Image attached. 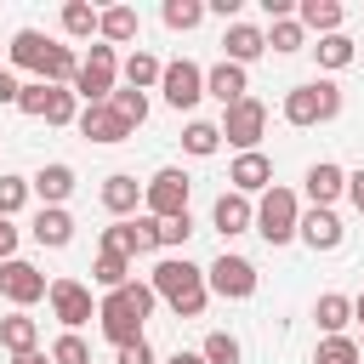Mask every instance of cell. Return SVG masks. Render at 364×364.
<instances>
[{"instance_id": "1", "label": "cell", "mask_w": 364, "mask_h": 364, "mask_svg": "<svg viewBox=\"0 0 364 364\" xmlns=\"http://www.w3.org/2000/svg\"><path fill=\"white\" fill-rule=\"evenodd\" d=\"M154 301H159V296H154V284H136V279H131L125 290H108V296L97 301V330L114 341V353H119V347H131V341H148V336H142V324H148Z\"/></svg>"}, {"instance_id": "2", "label": "cell", "mask_w": 364, "mask_h": 364, "mask_svg": "<svg viewBox=\"0 0 364 364\" xmlns=\"http://www.w3.org/2000/svg\"><path fill=\"white\" fill-rule=\"evenodd\" d=\"M154 296L176 313V318H199L205 313V301H210V284H205V267H193L188 256H165L159 267H154Z\"/></svg>"}, {"instance_id": "3", "label": "cell", "mask_w": 364, "mask_h": 364, "mask_svg": "<svg viewBox=\"0 0 364 364\" xmlns=\"http://www.w3.org/2000/svg\"><path fill=\"white\" fill-rule=\"evenodd\" d=\"M336 114H341V85L336 80H307V85L284 91V119L290 125H324Z\"/></svg>"}, {"instance_id": "4", "label": "cell", "mask_w": 364, "mask_h": 364, "mask_svg": "<svg viewBox=\"0 0 364 364\" xmlns=\"http://www.w3.org/2000/svg\"><path fill=\"white\" fill-rule=\"evenodd\" d=\"M296 228H301V205H296V193L290 188H267L262 199H256V233L267 239V245H290L296 239Z\"/></svg>"}, {"instance_id": "5", "label": "cell", "mask_w": 364, "mask_h": 364, "mask_svg": "<svg viewBox=\"0 0 364 364\" xmlns=\"http://www.w3.org/2000/svg\"><path fill=\"white\" fill-rule=\"evenodd\" d=\"M188 193H193V182H188V171H176V165H165V171H154V176L142 182V205H148L154 222L188 216Z\"/></svg>"}, {"instance_id": "6", "label": "cell", "mask_w": 364, "mask_h": 364, "mask_svg": "<svg viewBox=\"0 0 364 364\" xmlns=\"http://www.w3.org/2000/svg\"><path fill=\"white\" fill-rule=\"evenodd\" d=\"M119 57H114V46H91V57H80V74H74V97L91 108V102H108L119 85Z\"/></svg>"}, {"instance_id": "7", "label": "cell", "mask_w": 364, "mask_h": 364, "mask_svg": "<svg viewBox=\"0 0 364 364\" xmlns=\"http://www.w3.org/2000/svg\"><path fill=\"white\" fill-rule=\"evenodd\" d=\"M46 290H51V279L34 267V262H23V256H11V262H0V296L23 313V307H34V301H46Z\"/></svg>"}, {"instance_id": "8", "label": "cell", "mask_w": 364, "mask_h": 364, "mask_svg": "<svg viewBox=\"0 0 364 364\" xmlns=\"http://www.w3.org/2000/svg\"><path fill=\"white\" fill-rule=\"evenodd\" d=\"M262 131H267V108H262L256 97H245V102L222 108V142H233L239 154H256Z\"/></svg>"}, {"instance_id": "9", "label": "cell", "mask_w": 364, "mask_h": 364, "mask_svg": "<svg viewBox=\"0 0 364 364\" xmlns=\"http://www.w3.org/2000/svg\"><path fill=\"white\" fill-rule=\"evenodd\" d=\"M205 284L216 290V296H228V301H245V296H256V267L245 262V256H216L210 267H205Z\"/></svg>"}, {"instance_id": "10", "label": "cell", "mask_w": 364, "mask_h": 364, "mask_svg": "<svg viewBox=\"0 0 364 364\" xmlns=\"http://www.w3.org/2000/svg\"><path fill=\"white\" fill-rule=\"evenodd\" d=\"M46 301H51L57 324H68V330H80V324H91V318H97V301H91V290H85L80 279H51Z\"/></svg>"}, {"instance_id": "11", "label": "cell", "mask_w": 364, "mask_h": 364, "mask_svg": "<svg viewBox=\"0 0 364 364\" xmlns=\"http://www.w3.org/2000/svg\"><path fill=\"white\" fill-rule=\"evenodd\" d=\"M159 91H165V102L171 108H193L199 97H205V68L199 63H165V74H159Z\"/></svg>"}, {"instance_id": "12", "label": "cell", "mask_w": 364, "mask_h": 364, "mask_svg": "<svg viewBox=\"0 0 364 364\" xmlns=\"http://www.w3.org/2000/svg\"><path fill=\"white\" fill-rule=\"evenodd\" d=\"M80 136L85 142H125L131 125L114 114V102H91V108H80Z\"/></svg>"}, {"instance_id": "13", "label": "cell", "mask_w": 364, "mask_h": 364, "mask_svg": "<svg viewBox=\"0 0 364 364\" xmlns=\"http://www.w3.org/2000/svg\"><path fill=\"white\" fill-rule=\"evenodd\" d=\"M313 250H341V239H347V228H341V216L336 210H324V205H313V210H301V228H296Z\"/></svg>"}, {"instance_id": "14", "label": "cell", "mask_w": 364, "mask_h": 364, "mask_svg": "<svg viewBox=\"0 0 364 364\" xmlns=\"http://www.w3.org/2000/svg\"><path fill=\"white\" fill-rule=\"evenodd\" d=\"M205 97H216L222 108H233V102H245V97H250V80H245V68L222 57V63H216V68L205 74Z\"/></svg>"}, {"instance_id": "15", "label": "cell", "mask_w": 364, "mask_h": 364, "mask_svg": "<svg viewBox=\"0 0 364 364\" xmlns=\"http://www.w3.org/2000/svg\"><path fill=\"white\" fill-rule=\"evenodd\" d=\"M228 182H233V193H267L273 188V159L267 154H239L233 159V171H228Z\"/></svg>"}, {"instance_id": "16", "label": "cell", "mask_w": 364, "mask_h": 364, "mask_svg": "<svg viewBox=\"0 0 364 364\" xmlns=\"http://www.w3.org/2000/svg\"><path fill=\"white\" fill-rule=\"evenodd\" d=\"M28 233H34V245L63 250V245L74 239V216H68L63 205H40V210H34V222H28Z\"/></svg>"}, {"instance_id": "17", "label": "cell", "mask_w": 364, "mask_h": 364, "mask_svg": "<svg viewBox=\"0 0 364 364\" xmlns=\"http://www.w3.org/2000/svg\"><path fill=\"white\" fill-rule=\"evenodd\" d=\"M210 222H216V233H222V239H233V233H245V228H256V205H250L245 193H233V188H228V193L216 199V210H210Z\"/></svg>"}, {"instance_id": "18", "label": "cell", "mask_w": 364, "mask_h": 364, "mask_svg": "<svg viewBox=\"0 0 364 364\" xmlns=\"http://www.w3.org/2000/svg\"><path fill=\"white\" fill-rule=\"evenodd\" d=\"M222 51H228V63H256L262 51H267V34L256 28V23H228V34H222Z\"/></svg>"}, {"instance_id": "19", "label": "cell", "mask_w": 364, "mask_h": 364, "mask_svg": "<svg viewBox=\"0 0 364 364\" xmlns=\"http://www.w3.org/2000/svg\"><path fill=\"white\" fill-rule=\"evenodd\" d=\"M341 193H347V171H341V165H330V159L307 165V199H313V205H324V210H330Z\"/></svg>"}, {"instance_id": "20", "label": "cell", "mask_w": 364, "mask_h": 364, "mask_svg": "<svg viewBox=\"0 0 364 364\" xmlns=\"http://www.w3.org/2000/svg\"><path fill=\"white\" fill-rule=\"evenodd\" d=\"M51 46H57V40H46L40 28H17V34H11V68H34V74H40L46 57H51Z\"/></svg>"}, {"instance_id": "21", "label": "cell", "mask_w": 364, "mask_h": 364, "mask_svg": "<svg viewBox=\"0 0 364 364\" xmlns=\"http://www.w3.org/2000/svg\"><path fill=\"white\" fill-rule=\"evenodd\" d=\"M136 205H142V182H136V176H125V171H114V176L102 182V210H114V216L125 222Z\"/></svg>"}, {"instance_id": "22", "label": "cell", "mask_w": 364, "mask_h": 364, "mask_svg": "<svg viewBox=\"0 0 364 364\" xmlns=\"http://www.w3.org/2000/svg\"><path fill=\"white\" fill-rule=\"evenodd\" d=\"M0 347L17 358V353H40V324L28 313H6L0 318Z\"/></svg>"}, {"instance_id": "23", "label": "cell", "mask_w": 364, "mask_h": 364, "mask_svg": "<svg viewBox=\"0 0 364 364\" xmlns=\"http://www.w3.org/2000/svg\"><path fill=\"white\" fill-rule=\"evenodd\" d=\"M341 17H347L341 0H301V6H296V23H301V28H318V40H324V34H341Z\"/></svg>"}, {"instance_id": "24", "label": "cell", "mask_w": 364, "mask_h": 364, "mask_svg": "<svg viewBox=\"0 0 364 364\" xmlns=\"http://www.w3.org/2000/svg\"><path fill=\"white\" fill-rule=\"evenodd\" d=\"M28 188L40 193V205H63V199L74 193V171H68V165H40V171L28 176Z\"/></svg>"}, {"instance_id": "25", "label": "cell", "mask_w": 364, "mask_h": 364, "mask_svg": "<svg viewBox=\"0 0 364 364\" xmlns=\"http://www.w3.org/2000/svg\"><path fill=\"white\" fill-rule=\"evenodd\" d=\"M97 28H102V11L97 6H85V0H68L63 6V34L68 40H91Z\"/></svg>"}, {"instance_id": "26", "label": "cell", "mask_w": 364, "mask_h": 364, "mask_svg": "<svg viewBox=\"0 0 364 364\" xmlns=\"http://www.w3.org/2000/svg\"><path fill=\"white\" fill-rule=\"evenodd\" d=\"M119 74H125V85H131V91H148V85H159L165 63H159V57H148V51H131V57L119 63Z\"/></svg>"}, {"instance_id": "27", "label": "cell", "mask_w": 364, "mask_h": 364, "mask_svg": "<svg viewBox=\"0 0 364 364\" xmlns=\"http://www.w3.org/2000/svg\"><path fill=\"white\" fill-rule=\"evenodd\" d=\"M313 318H318V330H324V336H341V330L353 324V301L330 290V296H318V307H313Z\"/></svg>"}, {"instance_id": "28", "label": "cell", "mask_w": 364, "mask_h": 364, "mask_svg": "<svg viewBox=\"0 0 364 364\" xmlns=\"http://www.w3.org/2000/svg\"><path fill=\"white\" fill-rule=\"evenodd\" d=\"M97 34H102V46H125V40H136V11H131V6H108Z\"/></svg>"}, {"instance_id": "29", "label": "cell", "mask_w": 364, "mask_h": 364, "mask_svg": "<svg viewBox=\"0 0 364 364\" xmlns=\"http://www.w3.org/2000/svg\"><path fill=\"white\" fill-rule=\"evenodd\" d=\"M74 74H80V57H74V46H51V57H46L40 80H46V85H68V91H74Z\"/></svg>"}, {"instance_id": "30", "label": "cell", "mask_w": 364, "mask_h": 364, "mask_svg": "<svg viewBox=\"0 0 364 364\" xmlns=\"http://www.w3.org/2000/svg\"><path fill=\"white\" fill-rule=\"evenodd\" d=\"M159 17H165V28L188 34V28H199V23H205V0H165V6H159Z\"/></svg>"}, {"instance_id": "31", "label": "cell", "mask_w": 364, "mask_h": 364, "mask_svg": "<svg viewBox=\"0 0 364 364\" xmlns=\"http://www.w3.org/2000/svg\"><path fill=\"white\" fill-rule=\"evenodd\" d=\"M182 148H188L193 159H210V154L222 148V125H210V119H193V125L182 131Z\"/></svg>"}, {"instance_id": "32", "label": "cell", "mask_w": 364, "mask_h": 364, "mask_svg": "<svg viewBox=\"0 0 364 364\" xmlns=\"http://www.w3.org/2000/svg\"><path fill=\"white\" fill-rule=\"evenodd\" d=\"M91 279H97L102 290H125V284H131V256H108V250H97Z\"/></svg>"}, {"instance_id": "33", "label": "cell", "mask_w": 364, "mask_h": 364, "mask_svg": "<svg viewBox=\"0 0 364 364\" xmlns=\"http://www.w3.org/2000/svg\"><path fill=\"white\" fill-rule=\"evenodd\" d=\"M313 364H364V347L353 336H324L318 353H313Z\"/></svg>"}, {"instance_id": "34", "label": "cell", "mask_w": 364, "mask_h": 364, "mask_svg": "<svg viewBox=\"0 0 364 364\" xmlns=\"http://www.w3.org/2000/svg\"><path fill=\"white\" fill-rule=\"evenodd\" d=\"M313 51H318V68H330V74H336V68H347V63H353V57H358V51H353V40H347V34H324V40H318V46H313Z\"/></svg>"}, {"instance_id": "35", "label": "cell", "mask_w": 364, "mask_h": 364, "mask_svg": "<svg viewBox=\"0 0 364 364\" xmlns=\"http://www.w3.org/2000/svg\"><path fill=\"white\" fill-rule=\"evenodd\" d=\"M199 358H205V364H239V336L210 330V336H205V347H199Z\"/></svg>"}, {"instance_id": "36", "label": "cell", "mask_w": 364, "mask_h": 364, "mask_svg": "<svg viewBox=\"0 0 364 364\" xmlns=\"http://www.w3.org/2000/svg\"><path fill=\"white\" fill-rule=\"evenodd\" d=\"M108 102H114V114H119V119H125L131 131H136V125L148 119V97H142V91H131V85H125V91H114Z\"/></svg>"}, {"instance_id": "37", "label": "cell", "mask_w": 364, "mask_h": 364, "mask_svg": "<svg viewBox=\"0 0 364 364\" xmlns=\"http://www.w3.org/2000/svg\"><path fill=\"white\" fill-rule=\"evenodd\" d=\"M51 364H91V347L80 341V330H63L51 341Z\"/></svg>"}, {"instance_id": "38", "label": "cell", "mask_w": 364, "mask_h": 364, "mask_svg": "<svg viewBox=\"0 0 364 364\" xmlns=\"http://www.w3.org/2000/svg\"><path fill=\"white\" fill-rule=\"evenodd\" d=\"M28 193H34V188H28V176H0V216L11 222V216L28 205Z\"/></svg>"}, {"instance_id": "39", "label": "cell", "mask_w": 364, "mask_h": 364, "mask_svg": "<svg viewBox=\"0 0 364 364\" xmlns=\"http://www.w3.org/2000/svg\"><path fill=\"white\" fill-rule=\"evenodd\" d=\"M301 40H307V28H301L296 17H279V23L267 28V46H273V51H301Z\"/></svg>"}, {"instance_id": "40", "label": "cell", "mask_w": 364, "mask_h": 364, "mask_svg": "<svg viewBox=\"0 0 364 364\" xmlns=\"http://www.w3.org/2000/svg\"><path fill=\"white\" fill-rule=\"evenodd\" d=\"M193 239V216H171V222H159V250H182Z\"/></svg>"}, {"instance_id": "41", "label": "cell", "mask_w": 364, "mask_h": 364, "mask_svg": "<svg viewBox=\"0 0 364 364\" xmlns=\"http://www.w3.org/2000/svg\"><path fill=\"white\" fill-rule=\"evenodd\" d=\"M131 250H136V256L159 250V222H154V216H131Z\"/></svg>"}, {"instance_id": "42", "label": "cell", "mask_w": 364, "mask_h": 364, "mask_svg": "<svg viewBox=\"0 0 364 364\" xmlns=\"http://www.w3.org/2000/svg\"><path fill=\"white\" fill-rule=\"evenodd\" d=\"M46 102H51V85H46V80H28V85H23V97H17V108H23V114H34V119H46Z\"/></svg>"}, {"instance_id": "43", "label": "cell", "mask_w": 364, "mask_h": 364, "mask_svg": "<svg viewBox=\"0 0 364 364\" xmlns=\"http://www.w3.org/2000/svg\"><path fill=\"white\" fill-rule=\"evenodd\" d=\"M17 97H23L17 74H11V68H0V108H17Z\"/></svg>"}, {"instance_id": "44", "label": "cell", "mask_w": 364, "mask_h": 364, "mask_svg": "<svg viewBox=\"0 0 364 364\" xmlns=\"http://www.w3.org/2000/svg\"><path fill=\"white\" fill-rule=\"evenodd\" d=\"M114 364H154V347H148V341H131V347H119Z\"/></svg>"}, {"instance_id": "45", "label": "cell", "mask_w": 364, "mask_h": 364, "mask_svg": "<svg viewBox=\"0 0 364 364\" xmlns=\"http://www.w3.org/2000/svg\"><path fill=\"white\" fill-rule=\"evenodd\" d=\"M11 256H17V228L0 216V262H11Z\"/></svg>"}, {"instance_id": "46", "label": "cell", "mask_w": 364, "mask_h": 364, "mask_svg": "<svg viewBox=\"0 0 364 364\" xmlns=\"http://www.w3.org/2000/svg\"><path fill=\"white\" fill-rule=\"evenodd\" d=\"M347 199H353V210L364 216V171H347Z\"/></svg>"}, {"instance_id": "47", "label": "cell", "mask_w": 364, "mask_h": 364, "mask_svg": "<svg viewBox=\"0 0 364 364\" xmlns=\"http://www.w3.org/2000/svg\"><path fill=\"white\" fill-rule=\"evenodd\" d=\"M205 11H216V17H233V11H239V0H205Z\"/></svg>"}, {"instance_id": "48", "label": "cell", "mask_w": 364, "mask_h": 364, "mask_svg": "<svg viewBox=\"0 0 364 364\" xmlns=\"http://www.w3.org/2000/svg\"><path fill=\"white\" fill-rule=\"evenodd\" d=\"M11 364H51V353H17Z\"/></svg>"}, {"instance_id": "49", "label": "cell", "mask_w": 364, "mask_h": 364, "mask_svg": "<svg viewBox=\"0 0 364 364\" xmlns=\"http://www.w3.org/2000/svg\"><path fill=\"white\" fill-rule=\"evenodd\" d=\"M165 364H205V358H199V353H171Z\"/></svg>"}, {"instance_id": "50", "label": "cell", "mask_w": 364, "mask_h": 364, "mask_svg": "<svg viewBox=\"0 0 364 364\" xmlns=\"http://www.w3.org/2000/svg\"><path fill=\"white\" fill-rule=\"evenodd\" d=\"M353 318H364V296H358V301H353Z\"/></svg>"}]
</instances>
